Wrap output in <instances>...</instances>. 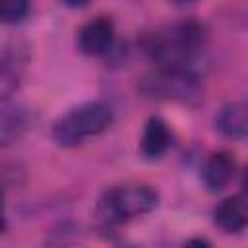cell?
Segmentation results:
<instances>
[{"label":"cell","mask_w":248,"mask_h":248,"mask_svg":"<svg viewBox=\"0 0 248 248\" xmlns=\"http://www.w3.org/2000/svg\"><path fill=\"white\" fill-rule=\"evenodd\" d=\"M215 130L227 140H244L248 134V110L244 103H227L215 116Z\"/></svg>","instance_id":"cell-10"},{"label":"cell","mask_w":248,"mask_h":248,"mask_svg":"<svg viewBox=\"0 0 248 248\" xmlns=\"http://www.w3.org/2000/svg\"><path fill=\"white\" fill-rule=\"evenodd\" d=\"M172 143V134L161 116H151L141 134V153L147 159H159Z\"/></svg>","instance_id":"cell-11"},{"label":"cell","mask_w":248,"mask_h":248,"mask_svg":"<svg viewBox=\"0 0 248 248\" xmlns=\"http://www.w3.org/2000/svg\"><path fill=\"white\" fill-rule=\"evenodd\" d=\"M159 205V194L147 184H120L103 194L97 211L107 225H120L151 213Z\"/></svg>","instance_id":"cell-3"},{"label":"cell","mask_w":248,"mask_h":248,"mask_svg":"<svg viewBox=\"0 0 248 248\" xmlns=\"http://www.w3.org/2000/svg\"><path fill=\"white\" fill-rule=\"evenodd\" d=\"M215 225L227 232V234H236L242 232L248 225V209H246V200L244 196H231L225 198L213 211Z\"/></svg>","instance_id":"cell-9"},{"label":"cell","mask_w":248,"mask_h":248,"mask_svg":"<svg viewBox=\"0 0 248 248\" xmlns=\"http://www.w3.org/2000/svg\"><path fill=\"white\" fill-rule=\"evenodd\" d=\"M31 48L25 39H12L0 50V99H10L25 78Z\"/></svg>","instance_id":"cell-5"},{"label":"cell","mask_w":248,"mask_h":248,"mask_svg":"<svg viewBox=\"0 0 248 248\" xmlns=\"http://www.w3.org/2000/svg\"><path fill=\"white\" fill-rule=\"evenodd\" d=\"M8 231V217H6V203H4V192L0 188V234Z\"/></svg>","instance_id":"cell-13"},{"label":"cell","mask_w":248,"mask_h":248,"mask_svg":"<svg viewBox=\"0 0 248 248\" xmlns=\"http://www.w3.org/2000/svg\"><path fill=\"white\" fill-rule=\"evenodd\" d=\"M124 248H132V246H124Z\"/></svg>","instance_id":"cell-15"},{"label":"cell","mask_w":248,"mask_h":248,"mask_svg":"<svg viewBox=\"0 0 248 248\" xmlns=\"http://www.w3.org/2000/svg\"><path fill=\"white\" fill-rule=\"evenodd\" d=\"M29 126L31 114L23 105L12 99H0V147H8L17 141Z\"/></svg>","instance_id":"cell-7"},{"label":"cell","mask_w":248,"mask_h":248,"mask_svg":"<svg viewBox=\"0 0 248 248\" xmlns=\"http://www.w3.org/2000/svg\"><path fill=\"white\" fill-rule=\"evenodd\" d=\"M114 23L107 16H97L81 25L78 33V46L87 56H101L112 48Z\"/></svg>","instance_id":"cell-6"},{"label":"cell","mask_w":248,"mask_h":248,"mask_svg":"<svg viewBox=\"0 0 248 248\" xmlns=\"http://www.w3.org/2000/svg\"><path fill=\"white\" fill-rule=\"evenodd\" d=\"M31 4L25 0H0V23L16 25L27 17Z\"/></svg>","instance_id":"cell-12"},{"label":"cell","mask_w":248,"mask_h":248,"mask_svg":"<svg viewBox=\"0 0 248 248\" xmlns=\"http://www.w3.org/2000/svg\"><path fill=\"white\" fill-rule=\"evenodd\" d=\"M138 87L151 99L176 101L188 107H194L203 99V85L192 70L155 68L140 79Z\"/></svg>","instance_id":"cell-4"},{"label":"cell","mask_w":248,"mask_h":248,"mask_svg":"<svg viewBox=\"0 0 248 248\" xmlns=\"http://www.w3.org/2000/svg\"><path fill=\"white\" fill-rule=\"evenodd\" d=\"M236 172V159L231 151H215L202 167V182L209 192H223Z\"/></svg>","instance_id":"cell-8"},{"label":"cell","mask_w":248,"mask_h":248,"mask_svg":"<svg viewBox=\"0 0 248 248\" xmlns=\"http://www.w3.org/2000/svg\"><path fill=\"white\" fill-rule=\"evenodd\" d=\"M114 120L112 107L103 101H87L72 107L52 126V138L62 147H76L103 134Z\"/></svg>","instance_id":"cell-2"},{"label":"cell","mask_w":248,"mask_h":248,"mask_svg":"<svg viewBox=\"0 0 248 248\" xmlns=\"http://www.w3.org/2000/svg\"><path fill=\"white\" fill-rule=\"evenodd\" d=\"M184 248H211V244L205 240V238H190Z\"/></svg>","instance_id":"cell-14"},{"label":"cell","mask_w":248,"mask_h":248,"mask_svg":"<svg viewBox=\"0 0 248 248\" xmlns=\"http://www.w3.org/2000/svg\"><path fill=\"white\" fill-rule=\"evenodd\" d=\"M205 35L202 21L184 17L149 31L141 45L155 68L192 70V62L200 56L205 45Z\"/></svg>","instance_id":"cell-1"}]
</instances>
